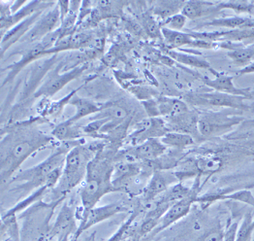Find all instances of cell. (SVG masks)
<instances>
[{
	"label": "cell",
	"mask_w": 254,
	"mask_h": 241,
	"mask_svg": "<svg viewBox=\"0 0 254 241\" xmlns=\"http://www.w3.org/2000/svg\"><path fill=\"white\" fill-rule=\"evenodd\" d=\"M187 100L194 105L218 107L223 109L247 110L249 106L245 102L249 98L243 96L231 95L214 90L195 91L187 93Z\"/></svg>",
	"instance_id": "7"
},
{
	"label": "cell",
	"mask_w": 254,
	"mask_h": 241,
	"mask_svg": "<svg viewBox=\"0 0 254 241\" xmlns=\"http://www.w3.org/2000/svg\"><path fill=\"white\" fill-rule=\"evenodd\" d=\"M70 104L75 106V108H76L75 114L70 119L66 120V122L70 125H74L76 122L80 121L81 119L87 117L89 115L97 114V113L101 112L106 106V104L99 105L91 100L80 97L77 94H75L72 97V99L70 100Z\"/></svg>",
	"instance_id": "21"
},
{
	"label": "cell",
	"mask_w": 254,
	"mask_h": 241,
	"mask_svg": "<svg viewBox=\"0 0 254 241\" xmlns=\"http://www.w3.org/2000/svg\"><path fill=\"white\" fill-rule=\"evenodd\" d=\"M184 4L185 1H155L152 2L151 12L153 16L164 22L172 16L180 14Z\"/></svg>",
	"instance_id": "23"
},
{
	"label": "cell",
	"mask_w": 254,
	"mask_h": 241,
	"mask_svg": "<svg viewBox=\"0 0 254 241\" xmlns=\"http://www.w3.org/2000/svg\"><path fill=\"white\" fill-rule=\"evenodd\" d=\"M71 149V144H64L49 158L44 160L42 162L21 171L18 174H15L11 180H9V184H18L19 186L14 190L21 193L29 192L32 189L41 188L47 184L49 176L56 169L64 166L66 155Z\"/></svg>",
	"instance_id": "4"
},
{
	"label": "cell",
	"mask_w": 254,
	"mask_h": 241,
	"mask_svg": "<svg viewBox=\"0 0 254 241\" xmlns=\"http://www.w3.org/2000/svg\"><path fill=\"white\" fill-rule=\"evenodd\" d=\"M69 238L70 236H63L58 238V241H69Z\"/></svg>",
	"instance_id": "32"
},
{
	"label": "cell",
	"mask_w": 254,
	"mask_h": 241,
	"mask_svg": "<svg viewBox=\"0 0 254 241\" xmlns=\"http://www.w3.org/2000/svg\"><path fill=\"white\" fill-rule=\"evenodd\" d=\"M114 167L113 156L109 151L104 152L102 147L89 162L85 182L80 189L83 211L95 207L101 197L116 192L112 183Z\"/></svg>",
	"instance_id": "2"
},
{
	"label": "cell",
	"mask_w": 254,
	"mask_h": 241,
	"mask_svg": "<svg viewBox=\"0 0 254 241\" xmlns=\"http://www.w3.org/2000/svg\"><path fill=\"white\" fill-rule=\"evenodd\" d=\"M62 25V16L60 7L57 4L49 11H46L35 22L29 32L21 39V42L28 45H34L41 42L50 33L56 31Z\"/></svg>",
	"instance_id": "8"
},
{
	"label": "cell",
	"mask_w": 254,
	"mask_h": 241,
	"mask_svg": "<svg viewBox=\"0 0 254 241\" xmlns=\"http://www.w3.org/2000/svg\"><path fill=\"white\" fill-rule=\"evenodd\" d=\"M77 230L75 213L72 207L65 203L48 235L50 236V239H53L54 237L60 238L63 236H75Z\"/></svg>",
	"instance_id": "18"
},
{
	"label": "cell",
	"mask_w": 254,
	"mask_h": 241,
	"mask_svg": "<svg viewBox=\"0 0 254 241\" xmlns=\"http://www.w3.org/2000/svg\"><path fill=\"white\" fill-rule=\"evenodd\" d=\"M254 233V217L253 213H247L239 225L236 241H253Z\"/></svg>",
	"instance_id": "28"
},
{
	"label": "cell",
	"mask_w": 254,
	"mask_h": 241,
	"mask_svg": "<svg viewBox=\"0 0 254 241\" xmlns=\"http://www.w3.org/2000/svg\"><path fill=\"white\" fill-rule=\"evenodd\" d=\"M251 73H254V63L248 67L242 68L241 70H239L237 72L238 75H247V74H251Z\"/></svg>",
	"instance_id": "31"
},
{
	"label": "cell",
	"mask_w": 254,
	"mask_h": 241,
	"mask_svg": "<svg viewBox=\"0 0 254 241\" xmlns=\"http://www.w3.org/2000/svg\"><path fill=\"white\" fill-rule=\"evenodd\" d=\"M34 123L16 124L3 132L1 140V181L3 184L16 174L22 162L53 141V136L35 128Z\"/></svg>",
	"instance_id": "1"
},
{
	"label": "cell",
	"mask_w": 254,
	"mask_h": 241,
	"mask_svg": "<svg viewBox=\"0 0 254 241\" xmlns=\"http://www.w3.org/2000/svg\"><path fill=\"white\" fill-rule=\"evenodd\" d=\"M155 102L158 117H165L169 119L190 112L189 104L177 97L160 96L155 100Z\"/></svg>",
	"instance_id": "20"
},
{
	"label": "cell",
	"mask_w": 254,
	"mask_h": 241,
	"mask_svg": "<svg viewBox=\"0 0 254 241\" xmlns=\"http://www.w3.org/2000/svg\"><path fill=\"white\" fill-rule=\"evenodd\" d=\"M253 92H254V88H253Z\"/></svg>",
	"instance_id": "33"
},
{
	"label": "cell",
	"mask_w": 254,
	"mask_h": 241,
	"mask_svg": "<svg viewBox=\"0 0 254 241\" xmlns=\"http://www.w3.org/2000/svg\"><path fill=\"white\" fill-rule=\"evenodd\" d=\"M188 21H189L188 18L185 17L182 13H180V14L172 16L171 18L164 21L162 24V27L168 28V29L174 30V31H182L184 29V27L186 26Z\"/></svg>",
	"instance_id": "30"
},
{
	"label": "cell",
	"mask_w": 254,
	"mask_h": 241,
	"mask_svg": "<svg viewBox=\"0 0 254 241\" xmlns=\"http://www.w3.org/2000/svg\"><path fill=\"white\" fill-rule=\"evenodd\" d=\"M44 12L46 11H41L30 16L29 18L25 19L24 21L13 26L3 36H1V39H2L1 40V56L2 57L13 45L16 44L19 41H21V39L29 32V30L32 28L35 22L39 20V18L42 16Z\"/></svg>",
	"instance_id": "16"
},
{
	"label": "cell",
	"mask_w": 254,
	"mask_h": 241,
	"mask_svg": "<svg viewBox=\"0 0 254 241\" xmlns=\"http://www.w3.org/2000/svg\"><path fill=\"white\" fill-rule=\"evenodd\" d=\"M141 23L143 24L144 31L148 33L149 37L158 38V37L162 36L161 28H160L158 22H156V20L150 14L143 15L141 18Z\"/></svg>",
	"instance_id": "29"
},
{
	"label": "cell",
	"mask_w": 254,
	"mask_h": 241,
	"mask_svg": "<svg viewBox=\"0 0 254 241\" xmlns=\"http://www.w3.org/2000/svg\"><path fill=\"white\" fill-rule=\"evenodd\" d=\"M223 10L220 2H209V1H187L185 2L182 14L188 18V20H198L204 17H210L217 14Z\"/></svg>",
	"instance_id": "19"
},
{
	"label": "cell",
	"mask_w": 254,
	"mask_h": 241,
	"mask_svg": "<svg viewBox=\"0 0 254 241\" xmlns=\"http://www.w3.org/2000/svg\"><path fill=\"white\" fill-rule=\"evenodd\" d=\"M103 147L98 144H77L68 152L65 158L63 175L58 185L52 190L53 203L59 204L78 187L86 177L89 162Z\"/></svg>",
	"instance_id": "3"
},
{
	"label": "cell",
	"mask_w": 254,
	"mask_h": 241,
	"mask_svg": "<svg viewBox=\"0 0 254 241\" xmlns=\"http://www.w3.org/2000/svg\"><path fill=\"white\" fill-rule=\"evenodd\" d=\"M63 67H64V64L62 62L49 71V73L44 78L42 83L40 84L39 88H37V90L33 94L34 97L37 98L41 96H45V97L54 96L61 89H63L67 84L79 78L87 69L88 65L86 64L84 66H78L74 69L64 71V73H62Z\"/></svg>",
	"instance_id": "6"
},
{
	"label": "cell",
	"mask_w": 254,
	"mask_h": 241,
	"mask_svg": "<svg viewBox=\"0 0 254 241\" xmlns=\"http://www.w3.org/2000/svg\"><path fill=\"white\" fill-rule=\"evenodd\" d=\"M201 26L224 27V28H228V30H232V29L254 26V20L248 17L234 16V17H228V18L212 19L211 21L202 22Z\"/></svg>",
	"instance_id": "24"
},
{
	"label": "cell",
	"mask_w": 254,
	"mask_h": 241,
	"mask_svg": "<svg viewBox=\"0 0 254 241\" xmlns=\"http://www.w3.org/2000/svg\"><path fill=\"white\" fill-rule=\"evenodd\" d=\"M202 81L206 87L211 88L214 91L237 96H243L249 99H252L254 97L253 88H241L236 87L234 84L233 76H229L218 71L213 75V79L203 76Z\"/></svg>",
	"instance_id": "13"
},
{
	"label": "cell",
	"mask_w": 254,
	"mask_h": 241,
	"mask_svg": "<svg viewBox=\"0 0 254 241\" xmlns=\"http://www.w3.org/2000/svg\"></svg>",
	"instance_id": "34"
},
{
	"label": "cell",
	"mask_w": 254,
	"mask_h": 241,
	"mask_svg": "<svg viewBox=\"0 0 254 241\" xmlns=\"http://www.w3.org/2000/svg\"><path fill=\"white\" fill-rule=\"evenodd\" d=\"M47 51H48L47 48L45 47V45L43 44L42 42L32 45L27 51H25L21 55L20 61L6 67V69H9L10 71H9L8 75L6 76V78L3 80L2 87H4L6 84L13 81L23 68L29 66L31 63L37 61L38 59H41L42 57H45Z\"/></svg>",
	"instance_id": "17"
},
{
	"label": "cell",
	"mask_w": 254,
	"mask_h": 241,
	"mask_svg": "<svg viewBox=\"0 0 254 241\" xmlns=\"http://www.w3.org/2000/svg\"><path fill=\"white\" fill-rule=\"evenodd\" d=\"M169 132L165 122L160 118H150L143 121L130 135L132 146L138 145L150 138H161Z\"/></svg>",
	"instance_id": "14"
},
{
	"label": "cell",
	"mask_w": 254,
	"mask_h": 241,
	"mask_svg": "<svg viewBox=\"0 0 254 241\" xmlns=\"http://www.w3.org/2000/svg\"><path fill=\"white\" fill-rule=\"evenodd\" d=\"M245 121L243 111L222 109L198 116L197 129L201 139L222 136L233 132Z\"/></svg>",
	"instance_id": "5"
},
{
	"label": "cell",
	"mask_w": 254,
	"mask_h": 241,
	"mask_svg": "<svg viewBox=\"0 0 254 241\" xmlns=\"http://www.w3.org/2000/svg\"><path fill=\"white\" fill-rule=\"evenodd\" d=\"M167 147L159 138H150L138 145L132 146L126 151L129 160L141 161L143 162L153 161L165 155Z\"/></svg>",
	"instance_id": "11"
},
{
	"label": "cell",
	"mask_w": 254,
	"mask_h": 241,
	"mask_svg": "<svg viewBox=\"0 0 254 241\" xmlns=\"http://www.w3.org/2000/svg\"><path fill=\"white\" fill-rule=\"evenodd\" d=\"M201 188H198L194 191V193L190 197H186L180 201L175 202L169 207V209L165 212V214L159 220L156 228L151 233L153 236L158 235L160 232L168 229L170 226L174 225L178 221L185 218L190 212L192 205L197 202V198L199 197Z\"/></svg>",
	"instance_id": "10"
},
{
	"label": "cell",
	"mask_w": 254,
	"mask_h": 241,
	"mask_svg": "<svg viewBox=\"0 0 254 241\" xmlns=\"http://www.w3.org/2000/svg\"><path fill=\"white\" fill-rule=\"evenodd\" d=\"M128 210L127 206L122 203H111L103 206L93 207L87 211H83L81 216V223L78 227L77 233L74 236V240L76 241L84 232L89 230L93 226L110 219L118 214L125 213Z\"/></svg>",
	"instance_id": "9"
},
{
	"label": "cell",
	"mask_w": 254,
	"mask_h": 241,
	"mask_svg": "<svg viewBox=\"0 0 254 241\" xmlns=\"http://www.w3.org/2000/svg\"><path fill=\"white\" fill-rule=\"evenodd\" d=\"M179 179L175 172L168 170H154L148 181V185L142 194L144 202L151 201L164 194L169 188L178 182Z\"/></svg>",
	"instance_id": "12"
},
{
	"label": "cell",
	"mask_w": 254,
	"mask_h": 241,
	"mask_svg": "<svg viewBox=\"0 0 254 241\" xmlns=\"http://www.w3.org/2000/svg\"><path fill=\"white\" fill-rule=\"evenodd\" d=\"M160 140L166 147L177 150H184L195 143V139L191 134L174 131H169Z\"/></svg>",
	"instance_id": "25"
},
{
	"label": "cell",
	"mask_w": 254,
	"mask_h": 241,
	"mask_svg": "<svg viewBox=\"0 0 254 241\" xmlns=\"http://www.w3.org/2000/svg\"><path fill=\"white\" fill-rule=\"evenodd\" d=\"M56 4L57 2H43V1L27 2L17 13L10 15L8 17L1 18V31H2L1 36H3L13 26L17 25L18 23L24 21L30 16L41 11H46L49 8L51 9Z\"/></svg>",
	"instance_id": "15"
},
{
	"label": "cell",
	"mask_w": 254,
	"mask_h": 241,
	"mask_svg": "<svg viewBox=\"0 0 254 241\" xmlns=\"http://www.w3.org/2000/svg\"><path fill=\"white\" fill-rule=\"evenodd\" d=\"M167 55H169L172 61L177 62L181 65L192 67V68H196V69L208 70L212 73V75L215 74V72H216V70L213 69L211 65L205 59H203L202 57L195 56V55H192V54L179 52V51H175V50H169L167 52Z\"/></svg>",
	"instance_id": "22"
},
{
	"label": "cell",
	"mask_w": 254,
	"mask_h": 241,
	"mask_svg": "<svg viewBox=\"0 0 254 241\" xmlns=\"http://www.w3.org/2000/svg\"><path fill=\"white\" fill-rule=\"evenodd\" d=\"M228 58L234 65L242 68L248 67L254 63V44L242 45L227 52Z\"/></svg>",
	"instance_id": "26"
},
{
	"label": "cell",
	"mask_w": 254,
	"mask_h": 241,
	"mask_svg": "<svg viewBox=\"0 0 254 241\" xmlns=\"http://www.w3.org/2000/svg\"><path fill=\"white\" fill-rule=\"evenodd\" d=\"M124 2H113V1H99L96 3L95 8L92 11V19L96 22H100L106 18L117 17L123 9Z\"/></svg>",
	"instance_id": "27"
}]
</instances>
